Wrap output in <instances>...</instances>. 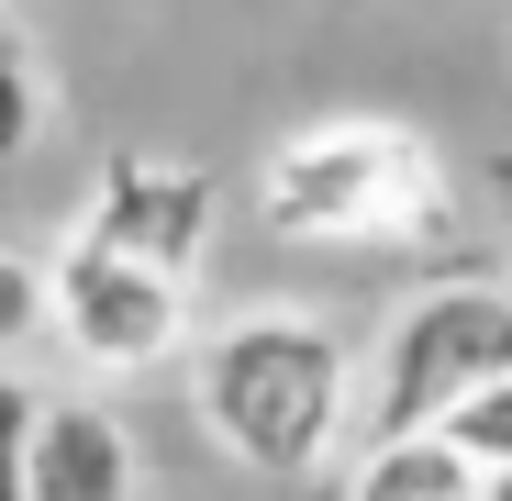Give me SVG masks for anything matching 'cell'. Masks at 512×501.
Returning <instances> with one entry per match:
<instances>
[{"label":"cell","mask_w":512,"mask_h":501,"mask_svg":"<svg viewBox=\"0 0 512 501\" xmlns=\"http://www.w3.org/2000/svg\"><path fill=\"white\" fill-rule=\"evenodd\" d=\"M201 424L256 479H312L346 424V346L312 312H245L201 346Z\"/></svg>","instance_id":"obj_1"},{"label":"cell","mask_w":512,"mask_h":501,"mask_svg":"<svg viewBox=\"0 0 512 501\" xmlns=\"http://www.w3.org/2000/svg\"><path fill=\"white\" fill-rule=\"evenodd\" d=\"M446 167L401 123H323L268 167V223L312 245H423L446 234Z\"/></svg>","instance_id":"obj_2"},{"label":"cell","mask_w":512,"mask_h":501,"mask_svg":"<svg viewBox=\"0 0 512 501\" xmlns=\"http://www.w3.org/2000/svg\"><path fill=\"white\" fill-rule=\"evenodd\" d=\"M490 379H512V290L446 279V290H423V301L390 323L368 435H423V424H446V412H457L468 390H490Z\"/></svg>","instance_id":"obj_3"},{"label":"cell","mask_w":512,"mask_h":501,"mask_svg":"<svg viewBox=\"0 0 512 501\" xmlns=\"http://www.w3.org/2000/svg\"><path fill=\"white\" fill-rule=\"evenodd\" d=\"M56 334L90 368H156L179 346V279L123 257V245H101V234H78L56 257Z\"/></svg>","instance_id":"obj_4"},{"label":"cell","mask_w":512,"mask_h":501,"mask_svg":"<svg viewBox=\"0 0 512 501\" xmlns=\"http://www.w3.org/2000/svg\"><path fill=\"white\" fill-rule=\"evenodd\" d=\"M78 234H101V245H123V257L190 279L201 245H212V179H201V167H167V156H112Z\"/></svg>","instance_id":"obj_5"},{"label":"cell","mask_w":512,"mask_h":501,"mask_svg":"<svg viewBox=\"0 0 512 501\" xmlns=\"http://www.w3.org/2000/svg\"><path fill=\"white\" fill-rule=\"evenodd\" d=\"M34 501H134V435L112 412H90V401H45Z\"/></svg>","instance_id":"obj_6"},{"label":"cell","mask_w":512,"mask_h":501,"mask_svg":"<svg viewBox=\"0 0 512 501\" xmlns=\"http://www.w3.org/2000/svg\"><path fill=\"white\" fill-rule=\"evenodd\" d=\"M346 501H490V468L446 424H423V435H379Z\"/></svg>","instance_id":"obj_7"},{"label":"cell","mask_w":512,"mask_h":501,"mask_svg":"<svg viewBox=\"0 0 512 501\" xmlns=\"http://www.w3.org/2000/svg\"><path fill=\"white\" fill-rule=\"evenodd\" d=\"M34 134H45V78H34V45H23V23H0V167H12Z\"/></svg>","instance_id":"obj_8"},{"label":"cell","mask_w":512,"mask_h":501,"mask_svg":"<svg viewBox=\"0 0 512 501\" xmlns=\"http://www.w3.org/2000/svg\"><path fill=\"white\" fill-rule=\"evenodd\" d=\"M34 435H45V401L0 368V501H34Z\"/></svg>","instance_id":"obj_9"},{"label":"cell","mask_w":512,"mask_h":501,"mask_svg":"<svg viewBox=\"0 0 512 501\" xmlns=\"http://www.w3.org/2000/svg\"><path fill=\"white\" fill-rule=\"evenodd\" d=\"M45 323H56V279H45L34 257H12V245H0V357L34 346Z\"/></svg>","instance_id":"obj_10"},{"label":"cell","mask_w":512,"mask_h":501,"mask_svg":"<svg viewBox=\"0 0 512 501\" xmlns=\"http://www.w3.org/2000/svg\"><path fill=\"white\" fill-rule=\"evenodd\" d=\"M446 435L479 457V468H512V379H490V390H468L457 412H446Z\"/></svg>","instance_id":"obj_11"},{"label":"cell","mask_w":512,"mask_h":501,"mask_svg":"<svg viewBox=\"0 0 512 501\" xmlns=\"http://www.w3.org/2000/svg\"><path fill=\"white\" fill-rule=\"evenodd\" d=\"M490 501H512V468H490Z\"/></svg>","instance_id":"obj_12"}]
</instances>
